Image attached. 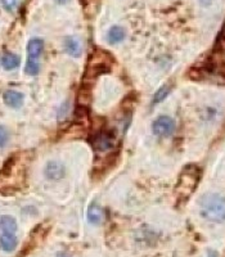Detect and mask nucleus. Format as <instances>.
<instances>
[{"mask_svg": "<svg viewBox=\"0 0 225 257\" xmlns=\"http://www.w3.org/2000/svg\"><path fill=\"white\" fill-rule=\"evenodd\" d=\"M30 166V155L21 152L7 160L3 169L0 170V192L8 193L21 189L27 178Z\"/></svg>", "mask_w": 225, "mask_h": 257, "instance_id": "f257e3e1", "label": "nucleus"}, {"mask_svg": "<svg viewBox=\"0 0 225 257\" xmlns=\"http://www.w3.org/2000/svg\"><path fill=\"white\" fill-rule=\"evenodd\" d=\"M199 212L203 219L212 222L225 220V197L217 193H208L199 199Z\"/></svg>", "mask_w": 225, "mask_h": 257, "instance_id": "f03ea898", "label": "nucleus"}, {"mask_svg": "<svg viewBox=\"0 0 225 257\" xmlns=\"http://www.w3.org/2000/svg\"><path fill=\"white\" fill-rule=\"evenodd\" d=\"M112 66H114V57L105 50L95 49L89 57L88 67H86L84 76L85 81L94 80L103 73L109 72L112 70Z\"/></svg>", "mask_w": 225, "mask_h": 257, "instance_id": "7ed1b4c3", "label": "nucleus"}, {"mask_svg": "<svg viewBox=\"0 0 225 257\" xmlns=\"http://www.w3.org/2000/svg\"><path fill=\"white\" fill-rule=\"evenodd\" d=\"M44 50V41L39 38H34L27 44V62L25 72L30 76H36L40 72V57Z\"/></svg>", "mask_w": 225, "mask_h": 257, "instance_id": "20e7f679", "label": "nucleus"}, {"mask_svg": "<svg viewBox=\"0 0 225 257\" xmlns=\"http://www.w3.org/2000/svg\"><path fill=\"white\" fill-rule=\"evenodd\" d=\"M199 180V170L196 166L185 167L184 171L181 173L180 179L178 183V193L183 196H189L194 190Z\"/></svg>", "mask_w": 225, "mask_h": 257, "instance_id": "39448f33", "label": "nucleus"}, {"mask_svg": "<svg viewBox=\"0 0 225 257\" xmlns=\"http://www.w3.org/2000/svg\"><path fill=\"white\" fill-rule=\"evenodd\" d=\"M91 147H93L95 152H109L116 147V138L111 133H98V134L91 138Z\"/></svg>", "mask_w": 225, "mask_h": 257, "instance_id": "423d86ee", "label": "nucleus"}, {"mask_svg": "<svg viewBox=\"0 0 225 257\" xmlns=\"http://www.w3.org/2000/svg\"><path fill=\"white\" fill-rule=\"evenodd\" d=\"M175 121L169 116H160L158 118H156L152 123L153 134L161 138L170 137V135L175 132Z\"/></svg>", "mask_w": 225, "mask_h": 257, "instance_id": "0eeeda50", "label": "nucleus"}, {"mask_svg": "<svg viewBox=\"0 0 225 257\" xmlns=\"http://www.w3.org/2000/svg\"><path fill=\"white\" fill-rule=\"evenodd\" d=\"M45 176L52 181H58L66 175V167L59 161H49L45 166Z\"/></svg>", "mask_w": 225, "mask_h": 257, "instance_id": "6e6552de", "label": "nucleus"}, {"mask_svg": "<svg viewBox=\"0 0 225 257\" xmlns=\"http://www.w3.org/2000/svg\"><path fill=\"white\" fill-rule=\"evenodd\" d=\"M4 103L11 108H21L24 105L25 95L17 90H7L3 95Z\"/></svg>", "mask_w": 225, "mask_h": 257, "instance_id": "1a4fd4ad", "label": "nucleus"}, {"mask_svg": "<svg viewBox=\"0 0 225 257\" xmlns=\"http://www.w3.org/2000/svg\"><path fill=\"white\" fill-rule=\"evenodd\" d=\"M0 64H2V67L7 71L16 70V68L20 67L21 58L17 54H15V53L6 52L4 54H2V57H0Z\"/></svg>", "mask_w": 225, "mask_h": 257, "instance_id": "9d476101", "label": "nucleus"}, {"mask_svg": "<svg viewBox=\"0 0 225 257\" xmlns=\"http://www.w3.org/2000/svg\"><path fill=\"white\" fill-rule=\"evenodd\" d=\"M17 237L15 233H3L0 234V248L4 252H13L17 247Z\"/></svg>", "mask_w": 225, "mask_h": 257, "instance_id": "9b49d317", "label": "nucleus"}, {"mask_svg": "<svg viewBox=\"0 0 225 257\" xmlns=\"http://www.w3.org/2000/svg\"><path fill=\"white\" fill-rule=\"evenodd\" d=\"M213 70L216 71L219 76L225 79V41L217 48L216 50V59H215V67Z\"/></svg>", "mask_w": 225, "mask_h": 257, "instance_id": "f8f14e48", "label": "nucleus"}, {"mask_svg": "<svg viewBox=\"0 0 225 257\" xmlns=\"http://www.w3.org/2000/svg\"><path fill=\"white\" fill-rule=\"evenodd\" d=\"M103 216H104V213H103L102 207H100L96 202H93L90 206H89L88 210V220L90 224L98 225L103 221Z\"/></svg>", "mask_w": 225, "mask_h": 257, "instance_id": "ddd939ff", "label": "nucleus"}, {"mask_svg": "<svg viewBox=\"0 0 225 257\" xmlns=\"http://www.w3.org/2000/svg\"><path fill=\"white\" fill-rule=\"evenodd\" d=\"M125 35L126 32L123 27L112 26L111 29L108 30V32H107V41H108V44L111 45L119 44V43H121V41L125 39Z\"/></svg>", "mask_w": 225, "mask_h": 257, "instance_id": "4468645a", "label": "nucleus"}, {"mask_svg": "<svg viewBox=\"0 0 225 257\" xmlns=\"http://www.w3.org/2000/svg\"><path fill=\"white\" fill-rule=\"evenodd\" d=\"M64 49L73 58H77L81 54V45H80L79 40L76 38H72V36L66 38V40H64Z\"/></svg>", "mask_w": 225, "mask_h": 257, "instance_id": "2eb2a0df", "label": "nucleus"}, {"mask_svg": "<svg viewBox=\"0 0 225 257\" xmlns=\"http://www.w3.org/2000/svg\"><path fill=\"white\" fill-rule=\"evenodd\" d=\"M17 221L13 216H9V215H4V216L0 217V230L3 233H15L17 231Z\"/></svg>", "mask_w": 225, "mask_h": 257, "instance_id": "dca6fc26", "label": "nucleus"}, {"mask_svg": "<svg viewBox=\"0 0 225 257\" xmlns=\"http://www.w3.org/2000/svg\"><path fill=\"white\" fill-rule=\"evenodd\" d=\"M170 94V89L167 85H164L162 88H160L157 90V93L155 94V96H153V104H158V103H161L162 100L166 99V96Z\"/></svg>", "mask_w": 225, "mask_h": 257, "instance_id": "f3484780", "label": "nucleus"}, {"mask_svg": "<svg viewBox=\"0 0 225 257\" xmlns=\"http://www.w3.org/2000/svg\"><path fill=\"white\" fill-rule=\"evenodd\" d=\"M20 2L21 0H0L2 6L8 12H15L16 9L18 8V6H20Z\"/></svg>", "mask_w": 225, "mask_h": 257, "instance_id": "a211bd4d", "label": "nucleus"}, {"mask_svg": "<svg viewBox=\"0 0 225 257\" xmlns=\"http://www.w3.org/2000/svg\"><path fill=\"white\" fill-rule=\"evenodd\" d=\"M9 134L7 132V128L4 126H0V148H3L7 143H8Z\"/></svg>", "mask_w": 225, "mask_h": 257, "instance_id": "6ab92c4d", "label": "nucleus"}, {"mask_svg": "<svg viewBox=\"0 0 225 257\" xmlns=\"http://www.w3.org/2000/svg\"><path fill=\"white\" fill-rule=\"evenodd\" d=\"M57 3H59V4H66L68 2V0H56Z\"/></svg>", "mask_w": 225, "mask_h": 257, "instance_id": "aec40b11", "label": "nucleus"}, {"mask_svg": "<svg viewBox=\"0 0 225 257\" xmlns=\"http://www.w3.org/2000/svg\"><path fill=\"white\" fill-rule=\"evenodd\" d=\"M58 257H59V256H58Z\"/></svg>", "mask_w": 225, "mask_h": 257, "instance_id": "412c9836", "label": "nucleus"}]
</instances>
